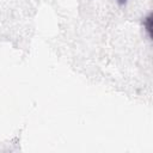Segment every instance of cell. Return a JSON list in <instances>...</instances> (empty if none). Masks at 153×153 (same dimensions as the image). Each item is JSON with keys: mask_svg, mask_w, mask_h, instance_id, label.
<instances>
[{"mask_svg": "<svg viewBox=\"0 0 153 153\" xmlns=\"http://www.w3.org/2000/svg\"><path fill=\"white\" fill-rule=\"evenodd\" d=\"M143 27L147 32V36L149 39H152V14L149 13L145 19H143Z\"/></svg>", "mask_w": 153, "mask_h": 153, "instance_id": "obj_1", "label": "cell"}, {"mask_svg": "<svg viewBox=\"0 0 153 153\" xmlns=\"http://www.w3.org/2000/svg\"><path fill=\"white\" fill-rule=\"evenodd\" d=\"M117 1H118L120 4H124V2H126V1H128V0H117Z\"/></svg>", "mask_w": 153, "mask_h": 153, "instance_id": "obj_2", "label": "cell"}]
</instances>
